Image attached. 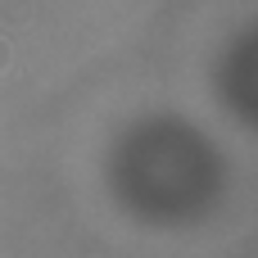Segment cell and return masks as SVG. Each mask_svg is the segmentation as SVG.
<instances>
[{"instance_id": "1", "label": "cell", "mask_w": 258, "mask_h": 258, "mask_svg": "<svg viewBox=\"0 0 258 258\" xmlns=\"http://www.w3.org/2000/svg\"><path fill=\"white\" fill-rule=\"evenodd\" d=\"M5 63H9V41L0 36V68H5Z\"/></svg>"}]
</instances>
